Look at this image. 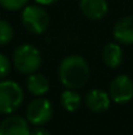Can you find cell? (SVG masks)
<instances>
[{"mask_svg":"<svg viewBox=\"0 0 133 135\" xmlns=\"http://www.w3.org/2000/svg\"><path fill=\"white\" fill-rule=\"evenodd\" d=\"M26 3H28V0H0L1 7L8 11H18Z\"/></svg>","mask_w":133,"mask_h":135,"instance_id":"15","label":"cell"},{"mask_svg":"<svg viewBox=\"0 0 133 135\" xmlns=\"http://www.w3.org/2000/svg\"><path fill=\"white\" fill-rule=\"evenodd\" d=\"M24 100L21 87L10 80L0 81V113L10 114L16 112Z\"/></svg>","mask_w":133,"mask_h":135,"instance_id":"3","label":"cell"},{"mask_svg":"<svg viewBox=\"0 0 133 135\" xmlns=\"http://www.w3.org/2000/svg\"><path fill=\"white\" fill-rule=\"evenodd\" d=\"M110 97L118 104H125L133 98V80L127 75L116 76L110 84Z\"/></svg>","mask_w":133,"mask_h":135,"instance_id":"6","label":"cell"},{"mask_svg":"<svg viewBox=\"0 0 133 135\" xmlns=\"http://www.w3.org/2000/svg\"><path fill=\"white\" fill-rule=\"evenodd\" d=\"M80 9L90 20H100L106 16L108 5L106 0H80Z\"/></svg>","mask_w":133,"mask_h":135,"instance_id":"9","label":"cell"},{"mask_svg":"<svg viewBox=\"0 0 133 135\" xmlns=\"http://www.w3.org/2000/svg\"><path fill=\"white\" fill-rule=\"evenodd\" d=\"M81 96L75 89H67L61 94V104L65 110L68 112H76L81 106Z\"/></svg>","mask_w":133,"mask_h":135,"instance_id":"13","label":"cell"},{"mask_svg":"<svg viewBox=\"0 0 133 135\" xmlns=\"http://www.w3.org/2000/svg\"><path fill=\"white\" fill-rule=\"evenodd\" d=\"M114 37L124 45H133V16L120 18L114 26Z\"/></svg>","mask_w":133,"mask_h":135,"instance_id":"10","label":"cell"},{"mask_svg":"<svg viewBox=\"0 0 133 135\" xmlns=\"http://www.w3.org/2000/svg\"><path fill=\"white\" fill-rule=\"evenodd\" d=\"M0 135H30L29 122L20 115H10L0 123Z\"/></svg>","mask_w":133,"mask_h":135,"instance_id":"7","label":"cell"},{"mask_svg":"<svg viewBox=\"0 0 133 135\" xmlns=\"http://www.w3.org/2000/svg\"><path fill=\"white\" fill-rule=\"evenodd\" d=\"M21 20L26 30L33 34H42L50 24V17L47 12L38 5L25 7L21 15Z\"/></svg>","mask_w":133,"mask_h":135,"instance_id":"4","label":"cell"},{"mask_svg":"<svg viewBox=\"0 0 133 135\" xmlns=\"http://www.w3.org/2000/svg\"><path fill=\"white\" fill-rule=\"evenodd\" d=\"M52 117V106L46 98H35L33 100L26 110L28 122L31 125H44Z\"/></svg>","mask_w":133,"mask_h":135,"instance_id":"5","label":"cell"},{"mask_svg":"<svg viewBox=\"0 0 133 135\" xmlns=\"http://www.w3.org/2000/svg\"><path fill=\"white\" fill-rule=\"evenodd\" d=\"M12 37H13V29L10 24L4 20H0V46L10 42Z\"/></svg>","mask_w":133,"mask_h":135,"instance_id":"14","label":"cell"},{"mask_svg":"<svg viewBox=\"0 0 133 135\" xmlns=\"http://www.w3.org/2000/svg\"><path fill=\"white\" fill-rule=\"evenodd\" d=\"M38 4H42V5H48V4H52L55 3L56 0H35Z\"/></svg>","mask_w":133,"mask_h":135,"instance_id":"18","label":"cell"},{"mask_svg":"<svg viewBox=\"0 0 133 135\" xmlns=\"http://www.w3.org/2000/svg\"><path fill=\"white\" fill-rule=\"evenodd\" d=\"M9 71H10V62H9V59L5 55L0 54V79H4L9 74Z\"/></svg>","mask_w":133,"mask_h":135,"instance_id":"16","label":"cell"},{"mask_svg":"<svg viewBox=\"0 0 133 135\" xmlns=\"http://www.w3.org/2000/svg\"><path fill=\"white\" fill-rule=\"evenodd\" d=\"M111 97L108 93L100 89L90 90L85 97V104L89 109L94 113H102L106 112L110 108Z\"/></svg>","mask_w":133,"mask_h":135,"instance_id":"8","label":"cell"},{"mask_svg":"<svg viewBox=\"0 0 133 135\" xmlns=\"http://www.w3.org/2000/svg\"><path fill=\"white\" fill-rule=\"evenodd\" d=\"M13 64L21 74L30 75L39 70L42 64L41 52L31 45H22L13 52Z\"/></svg>","mask_w":133,"mask_h":135,"instance_id":"2","label":"cell"},{"mask_svg":"<svg viewBox=\"0 0 133 135\" xmlns=\"http://www.w3.org/2000/svg\"><path fill=\"white\" fill-rule=\"evenodd\" d=\"M90 76L88 62L78 55L67 56L59 66V79L68 89L82 88Z\"/></svg>","mask_w":133,"mask_h":135,"instance_id":"1","label":"cell"},{"mask_svg":"<svg viewBox=\"0 0 133 135\" xmlns=\"http://www.w3.org/2000/svg\"><path fill=\"white\" fill-rule=\"evenodd\" d=\"M102 58H103V62L108 67L116 68L123 62V50H121L120 46L116 45V44H107L103 47Z\"/></svg>","mask_w":133,"mask_h":135,"instance_id":"11","label":"cell"},{"mask_svg":"<svg viewBox=\"0 0 133 135\" xmlns=\"http://www.w3.org/2000/svg\"><path fill=\"white\" fill-rule=\"evenodd\" d=\"M28 89L30 90V93L35 94V96H42L44 93H47L50 89V83L47 80V78L42 74H30L28 81H26Z\"/></svg>","mask_w":133,"mask_h":135,"instance_id":"12","label":"cell"},{"mask_svg":"<svg viewBox=\"0 0 133 135\" xmlns=\"http://www.w3.org/2000/svg\"><path fill=\"white\" fill-rule=\"evenodd\" d=\"M30 135H51L48 130H46L43 127H38V129H34L33 131H30Z\"/></svg>","mask_w":133,"mask_h":135,"instance_id":"17","label":"cell"}]
</instances>
